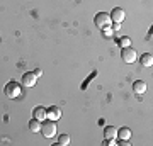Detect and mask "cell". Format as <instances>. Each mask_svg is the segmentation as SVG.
Here are the masks:
<instances>
[{"mask_svg":"<svg viewBox=\"0 0 153 146\" xmlns=\"http://www.w3.org/2000/svg\"><path fill=\"white\" fill-rule=\"evenodd\" d=\"M119 46H121V49L123 48H129V46H131V39L128 38V36H123V38L119 39Z\"/></svg>","mask_w":153,"mask_h":146,"instance_id":"obj_15","label":"cell"},{"mask_svg":"<svg viewBox=\"0 0 153 146\" xmlns=\"http://www.w3.org/2000/svg\"><path fill=\"white\" fill-rule=\"evenodd\" d=\"M5 95L9 99H17L19 95H21V85L17 83V82H9L5 85Z\"/></svg>","mask_w":153,"mask_h":146,"instance_id":"obj_3","label":"cell"},{"mask_svg":"<svg viewBox=\"0 0 153 146\" xmlns=\"http://www.w3.org/2000/svg\"><path fill=\"white\" fill-rule=\"evenodd\" d=\"M94 24H95V27H99V29L102 31L105 27L112 26V21H111V16L107 12H99L97 16L94 17Z\"/></svg>","mask_w":153,"mask_h":146,"instance_id":"obj_1","label":"cell"},{"mask_svg":"<svg viewBox=\"0 0 153 146\" xmlns=\"http://www.w3.org/2000/svg\"><path fill=\"white\" fill-rule=\"evenodd\" d=\"M117 138L121 141H129V138H131V129L129 127H121V129H117Z\"/></svg>","mask_w":153,"mask_h":146,"instance_id":"obj_12","label":"cell"},{"mask_svg":"<svg viewBox=\"0 0 153 146\" xmlns=\"http://www.w3.org/2000/svg\"><path fill=\"white\" fill-rule=\"evenodd\" d=\"M41 133L44 138H55L56 136V121L51 119H44L41 124Z\"/></svg>","mask_w":153,"mask_h":146,"instance_id":"obj_2","label":"cell"},{"mask_svg":"<svg viewBox=\"0 0 153 146\" xmlns=\"http://www.w3.org/2000/svg\"><path fill=\"white\" fill-rule=\"evenodd\" d=\"M112 33H114V29H112V27H105V29H102V34H104L105 38H111Z\"/></svg>","mask_w":153,"mask_h":146,"instance_id":"obj_16","label":"cell"},{"mask_svg":"<svg viewBox=\"0 0 153 146\" xmlns=\"http://www.w3.org/2000/svg\"><path fill=\"white\" fill-rule=\"evenodd\" d=\"M34 75L38 76V78L39 76H43V70H41V68H36V70H34Z\"/></svg>","mask_w":153,"mask_h":146,"instance_id":"obj_17","label":"cell"},{"mask_svg":"<svg viewBox=\"0 0 153 146\" xmlns=\"http://www.w3.org/2000/svg\"><path fill=\"white\" fill-rule=\"evenodd\" d=\"M111 27H112L114 31H117V29H119V27H121V24H114V26H111Z\"/></svg>","mask_w":153,"mask_h":146,"instance_id":"obj_18","label":"cell"},{"mask_svg":"<svg viewBox=\"0 0 153 146\" xmlns=\"http://www.w3.org/2000/svg\"><path fill=\"white\" fill-rule=\"evenodd\" d=\"M70 136H68V134H60V136H58V145H60V146H68V145H70Z\"/></svg>","mask_w":153,"mask_h":146,"instance_id":"obj_14","label":"cell"},{"mask_svg":"<svg viewBox=\"0 0 153 146\" xmlns=\"http://www.w3.org/2000/svg\"><path fill=\"white\" fill-rule=\"evenodd\" d=\"M104 138L105 139H116V138H117V127H114V126H105L104 127Z\"/></svg>","mask_w":153,"mask_h":146,"instance_id":"obj_10","label":"cell"},{"mask_svg":"<svg viewBox=\"0 0 153 146\" xmlns=\"http://www.w3.org/2000/svg\"><path fill=\"white\" fill-rule=\"evenodd\" d=\"M140 63H141L143 66H152L153 65V54L152 53H143L141 56H140Z\"/></svg>","mask_w":153,"mask_h":146,"instance_id":"obj_11","label":"cell"},{"mask_svg":"<svg viewBox=\"0 0 153 146\" xmlns=\"http://www.w3.org/2000/svg\"><path fill=\"white\" fill-rule=\"evenodd\" d=\"M36 82H38V76L34 75V71H33V73L27 71V73H24V75H22V85H24V87H29V88H31V87L36 85Z\"/></svg>","mask_w":153,"mask_h":146,"instance_id":"obj_6","label":"cell"},{"mask_svg":"<svg viewBox=\"0 0 153 146\" xmlns=\"http://www.w3.org/2000/svg\"><path fill=\"white\" fill-rule=\"evenodd\" d=\"M29 131H31V133H39V131H41V121L33 117V119L29 121Z\"/></svg>","mask_w":153,"mask_h":146,"instance_id":"obj_13","label":"cell"},{"mask_svg":"<svg viewBox=\"0 0 153 146\" xmlns=\"http://www.w3.org/2000/svg\"><path fill=\"white\" fill-rule=\"evenodd\" d=\"M121 56H123V61L124 63H128V65H131V63H134V61L138 60V53L134 48H123V53H121Z\"/></svg>","mask_w":153,"mask_h":146,"instance_id":"obj_4","label":"cell"},{"mask_svg":"<svg viewBox=\"0 0 153 146\" xmlns=\"http://www.w3.org/2000/svg\"><path fill=\"white\" fill-rule=\"evenodd\" d=\"M109 16H111V21L114 22V24H123V21L126 19V12H124V9H121V7H116Z\"/></svg>","mask_w":153,"mask_h":146,"instance_id":"obj_5","label":"cell"},{"mask_svg":"<svg viewBox=\"0 0 153 146\" xmlns=\"http://www.w3.org/2000/svg\"><path fill=\"white\" fill-rule=\"evenodd\" d=\"M61 117V109L53 105V107H48L46 109V119H51V121H58Z\"/></svg>","mask_w":153,"mask_h":146,"instance_id":"obj_7","label":"cell"},{"mask_svg":"<svg viewBox=\"0 0 153 146\" xmlns=\"http://www.w3.org/2000/svg\"><path fill=\"white\" fill-rule=\"evenodd\" d=\"M133 92L136 93V95H143V93L146 92V82L136 80L134 83H133Z\"/></svg>","mask_w":153,"mask_h":146,"instance_id":"obj_8","label":"cell"},{"mask_svg":"<svg viewBox=\"0 0 153 146\" xmlns=\"http://www.w3.org/2000/svg\"><path fill=\"white\" fill-rule=\"evenodd\" d=\"M33 117L43 122V121L46 119V109H44L43 105H38V107H34V110H33Z\"/></svg>","mask_w":153,"mask_h":146,"instance_id":"obj_9","label":"cell"}]
</instances>
